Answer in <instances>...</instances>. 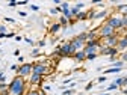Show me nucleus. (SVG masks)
Listing matches in <instances>:
<instances>
[{
    "label": "nucleus",
    "instance_id": "1",
    "mask_svg": "<svg viewBox=\"0 0 127 95\" xmlns=\"http://www.w3.org/2000/svg\"><path fill=\"white\" fill-rule=\"evenodd\" d=\"M26 88H27V83L24 78L20 75H15L12 78V82L9 83V95H24L27 92Z\"/></svg>",
    "mask_w": 127,
    "mask_h": 95
},
{
    "label": "nucleus",
    "instance_id": "2",
    "mask_svg": "<svg viewBox=\"0 0 127 95\" xmlns=\"http://www.w3.org/2000/svg\"><path fill=\"white\" fill-rule=\"evenodd\" d=\"M74 53H76V50L71 47V44H70V42H65V44L59 45L58 48L55 50V54H56V56H59V57H73V56H74Z\"/></svg>",
    "mask_w": 127,
    "mask_h": 95
},
{
    "label": "nucleus",
    "instance_id": "3",
    "mask_svg": "<svg viewBox=\"0 0 127 95\" xmlns=\"http://www.w3.org/2000/svg\"><path fill=\"white\" fill-rule=\"evenodd\" d=\"M114 35H117V30H115L114 27H110L107 23H103V24L98 27V38H100V39L114 36Z\"/></svg>",
    "mask_w": 127,
    "mask_h": 95
},
{
    "label": "nucleus",
    "instance_id": "4",
    "mask_svg": "<svg viewBox=\"0 0 127 95\" xmlns=\"http://www.w3.org/2000/svg\"><path fill=\"white\" fill-rule=\"evenodd\" d=\"M106 23H107L110 27H114L115 30H121V29H124V27H123V15H120V14L110 15V17L106 20Z\"/></svg>",
    "mask_w": 127,
    "mask_h": 95
},
{
    "label": "nucleus",
    "instance_id": "5",
    "mask_svg": "<svg viewBox=\"0 0 127 95\" xmlns=\"http://www.w3.org/2000/svg\"><path fill=\"white\" fill-rule=\"evenodd\" d=\"M100 47H101V41H100V39L88 41V42H86V45H85V48H83V51H85V54H86V56H88V54H94V53H98Z\"/></svg>",
    "mask_w": 127,
    "mask_h": 95
},
{
    "label": "nucleus",
    "instance_id": "6",
    "mask_svg": "<svg viewBox=\"0 0 127 95\" xmlns=\"http://www.w3.org/2000/svg\"><path fill=\"white\" fill-rule=\"evenodd\" d=\"M32 72L44 77V75H47L50 72V68L45 65V62H38V63H33V70H32Z\"/></svg>",
    "mask_w": 127,
    "mask_h": 95
},
{
    "label": "nucleus",
    "instance_id": "7",
    "mask_svg": "<svg viewBox=\"0 0 127 95\" xmlns=\"http://www.w3.org/2000/svg\"><path fill=\"white\" fill-rule=\"evenodd\" d=\"M32 70H33V63H23V65H20L18 67V71H17V75H20V77H23V78H26V77H30V74H32Z\"/></svg>",
    "mask_w": 127,
    "mask_h": 95
},
{
    "label": "nucleus",
    "instance_id": "8",
    "mask_svg": "<svg viewBox=\"0 0 127 95\" xmlns=\"http://www.w3.org/2000/svg\"><path fill=\"white\" fill-rule=\"evenodd\" d=\"M118 53H120V51H118L117 47H100V50H98V54L110 56V57H117Z\"/></svg>",
    "mask_w": 127,
    "mask_h": 95
},
{
    "label": "nucleus",
    "instance_id": "9",
    "mask_svg": "<svg viewBox=\"0 0 127 95\" xmlns=\"http://www.w3.org/2000/svg\"><path fill=\"white\" fill-rule=\"evenodd\" d=\"M118 39H120L118 35H114V36H109V38L100 39V41H101V47H117Z\"/></svg>",
    "mask_w": 127,
    "mask_h": 95
},
{
    "label": "nucleus",
    "instance_id": "10",
    "mask_svg": "<svg viewBox=\"0 0 127 95\" xmlns=\"http://www.w3.org/2000/svg\"><path fill=\"white\" fill-rule=\"evenodd\" d=\"M70 44H71V47L76 50V51H82L83 48H85V42L83 41H80V39H77V38H73L71 41H70Z\"/></svg>",
    "mask_w": 127,
    "mask_h": 95
},
{
    "label": "nucleus",
    "instance_id": "11",
    "mask_svg": "<svg viewBox=\"0 0 127 95\" xmlns=\"http://www.w3.org/2000/svg\"><path fill=\"white\" fill-rule=\"evenodd\" d=\"M117 48H118V51H120V53L127 51V35H124V36H121V38L118 39Z\"/></svg>",
    "mask_w": 127,
    "mask_h": 95
},
{
    "label": "nucleus",
    "instance_id": "12",
    "mask_svg": "<svg viewBox=\"0 0 127 95\" xmlns=\"http://www.w3.org/2000/svg\"><path fill=\"white\" fill-rule=\"evenodd\" d=\"M42 78H44V77H41V75H38V74H33V72H32L30 77H29V85H30V86H38V85L42 82Z\"/></svg>",
    "mask_w": 127,
    "mask_h": 95
},
{
    "label": "nucleus",
    "instance_id": "13",
    "mask_svg": "<svg viewBox=\"0 0 127 95\" xmlns=\"http://www.w3.org/2000/svg\"><path fill=\"white\" fill-rule=\"evenodd\" d=\"M73 59H74L76 62H83V60H86V54H85L83 50H82V51H76L74 56H73Z\"/></svg>",
    "mask_w": 127,
    "mask_h": 95
},
{
    "label": "nucleus",
    "instance_id": "14",
    "mask_svg": "<svg viewBox=\"0 0 127 95\" xmlns=\"http://www.w3.org/2000/svg\"><path fill=\"white\" fill-rule=\"evenodd\" d=\"M61 29H62V26L59 24V21H58V23H53V24L50 26V29H49V33H50V35H55V33H58Z\"/></svg>",
    "mask_w": 127,
    "mask_h": 95
},
{
    "label": "nucleus",
    "instance_id": "15",
    "mask_svg": "<svg viewBox=\"0 0 127 95\" xmlns=\"http://www.w3.org/2000/svg\"><path fill=\"white\" fill-rule=\"evenodd\" d=\"M88 41H95V39H98V29L97 30H91L88 32Z\"/></svg>",
    "mask_w": 127,
    "mask_h": 95
},
{
    "label": "nucleus",
    "instance_id": "16",
    "mask_svg": "<svg viewBox=\"0 0 127 95\" xmlns=\"http://www.w3.org/2000/svg\"><path fill=\"white\" fill-rule=\"evenodd\" d=\"M0 95H9V85L0 83Z\"/></svg>",
    "mask_w": 127,
    "mask_h": 95
},
{
    "label": "nucleus",
    "instance_id": "17",
    "mask_svg": "<svg viewBox=\"0 0 127 95\" xmlns=\"http://www.w3.org/2000/svg\"><path fill=\"white\" fill-rule=\"evenodd\" d=\"M86 18H88V14H86L85 11H80V12L76 15V21H77V20H86Z\"/></svg>",
    "mask_w": 127,
    "mask_h": 95
},
{
    "label": "nucleus",
    "instance_id": "18",
    "mask_svg": "<svg viewBox=\"0 0 127 95\" xmlns=\"http://www.w3.org/2000/svg\"><path fill=\"white\" fill-rule=\"evenodd\" d=\"M68 23H70V21H68V20H67L65 17H64V15H61V17H59V24H61V26H62L64 29H65V27L68 26Z\"/></svg>",
    "mask_w": 127,
    "mask_h": 95
},
{
    "label": "nucleus",
    "instance_id": "19",
    "mask_svg": "<svg viewBox=\"0 0 127 95\" xmlns=\"http://www.w3.org/2000/svg\"><path fill=\"white\" fill-rule=\"evenodd\" d=\"M120 71H121V68H114V67H112V68H107V70L103 71V72H104V75H106V74H117V72H120Z\"/></svg>",
    "mask_w": 127,
    "mask_h": 95
},
{
    "label": "nucleus",
    "instance_id": "20",
    "mask_svg": "<svg viewBox=\"0 0 127 95\" xmlns=\"http://www.w3.org/2000/svg\"><path fill=\"white\" fill-rule=\"evenodd\" d=\"M106 15H107V11H100V12H95L94 18H95V20H98V18H104Z\"/></svg>",
    "mask_w": 127,
    "mask_h": 95
},
{
    "label": "nucleus",
    "instance_id": "21",
    "mask_svg": "<svg viewBox=\"0 0 127 95\" xmlns=\"http://www.w3.org/2000/svg\"><path fill=\"white\" fill-rule=\"evenodd\" d=\"M76 38H77V39H80V41H83L85 44L88 42V35H86V32H82V33H79Z\"/></svg>",
    "mask_w": 127,
    "mask_h": 95
},
{
    "label": "nucleus",
    "instance_id": "22",
    "mask_svg": "<svg viewBox=\"0 0 127 95\" xmlns=\"http://www.w3.org/2000/svg\"><path fill=\"white\" fill-rule=\"evenodd\" d=\"M112 67L114 68H123L124 67V62L120 59V60H115V62H112Z\"/></svg>",
    "mask_w": 127,
    "mask_h": 95
},
{
    "label": "nucleus",
    "instance_id": "23",
    "mask_svg": "<svg viewBox=\"0 0 127 95\" xmlns=\"http://www.w3.org/2000/svg\"><path fill=\"white\" fill-rule=\"evenodd\" d=\"M24 95H38V91L35 89V86H30V89H29Z\"/></svg>",
    "mask_w": 127,
    "mask_h": 95
},
{
    "label": "nucleus",
    "instance_id": "24",
    "mask_svg": "<svg viewBox=\"0 0 127 95\" xmlns=\"http://www.w3.org/2000/svg\"><path fill=\"white\" fill-rule=\"evenodd\" d=\"M59 12L62 14V8H61V6H56V8L50 9V14H52V15H55V14H59Z\"/></svg>",
    "mask_w": 127,
    "mask_h": 95
},
{
    "label": "nucleus",
    "instance_id": "25",
    "mask_svg": "<svg viewBox=\"0 0 127 95\" xmlns=\"http://www.w3.org/2000/svg\"><path fill=\"white\" fill-rule=\"evenodd\" d=\"M98 56H100L98 53H94V54H88V56H86V60H95V59H97Z\"/></svg>",
    "mask_w": 127,
    "mask_h": 95
},
{
    "label": "nucleus",
    "instance_id": "26",
    "mask_svg": "<svg viewBox=\"0 0 127 95\" xmlns=\"http://www.w3.org/2000/svg\"><path fill=\"white\" fill-rule=\"evenodd\" d=\"M123 80H124V77H118V78H117V80H115L114 83H115L118 88H121V86H123Z\"/></svg>",
    "mask_w": 127,
    "mask_h": 95
},
{
    "label": "nucleus",
    "instance_id": "27",
    "mask_svg": "<svg viewBox=\"0 0 127 95\" xmlns=\"http://www.w3.org/2000/svg\"><path fill=\"white\" fill-rule=\"evenodd\" d=\"M71 9V14H73V17L76 18V15L79 14V12H80V9H79V8H76V6H73V8H70Z\"/></svg>",
    "mask_w": 127,
    "mask_h": 95
},
{
    "label": "nucleus",
    "instance_id": "28",
    "mask_svg": "<svg viewBox=\"0 0 127 95\" xmlns=\"http://www.w3.org/2000/svg\"><path fill=\"white\" fill-rule=\"evenodd\" d=\"M121 60H123L124 63L127 62V51H123V53H121Z\"/></svg>",
    "mask_w": 127,
    "mask_h": 95
},
{
    "label": "nucleus",
    "instance_id": "29",
    "mask_svg": "<svg viewBox=\"0 0 127 95\" xmlns=\"http://www.w3.org/2000/svg\"><path fill=\"white\" fill-rule=\"evenodd\" d=\"M115 89H118V86H117L115 83H112V85H109V86H107V91H115Z\"/></svg>",
    "mask_w": 127,
    "mask_h": 95
},
{
    "label": "nucleus",
    "instance_id": "30",
    "mask_svg": "<svg viewBox=\"0 0 127 95\" xmlns=\"http://www.w3.org/2000/svg\"><path fill=\"white\" fill-rule=\"evenodd\" d=\"M74 94V91L73 89H67V91H64V94L62 95H73Z\"/></svg>",
    "mask_w": 127,
    "mask_h": 95
},
{
    "label": "nucleus",
    "instance_id": "31",
    "mask_svg": "<svg viewBox=\"0 0 127 95\" xmlns=\"http://www.w3.org/2000/svg\"><path fill=\"white\" fill-rule=\"evenodd\" d=\"M61 8H62V9H68V8H70V5H68L67 2H62V3H61Z\"/></svg>",
    "mask_w": 127,
    "mask_h": 95
},
{
    "label": "nucleus",
    "instance_id": "32",
    "mask_svg": "<svg viewBox=\"0 0 127 95\" xmlns=\"http://www.w3.org/2000/svg\"><path fill=\"white\" fill-rule=\"evenodd\" d=\"M32 56H39V48H33V50H32Z\"/></svg>",
    "mask_w": 127,
    "mask_h": 95
},
{
    "label": "nucleus",
    "instance_id": "33",
    "mask_svg": "<svg viewBox=\"0 0 127 95\" xmlns=\"http://www.w3.org/2000/svg\"><path fill=\"white\" fill-rule=\"evenodd\" d=\"M74 6H76V8H79V9H80V11H82V8L85 6V3H82V2H79V3H76Z\"/></svg>",
    "mask_w": 127,
    "mask_h": 95
},
{
    "label": "nucleus",
    "instance_id": "34",
    "mask_svg": "<svg viewBox=\"0 0 127 95\" xmlns=\"http://www.w3.org/2000/svg\"><path fill=\"white\" fill-rule=\"evenodd\" d=\"M0 33H6V27L3 24H0Z\"/></svg>",
    "mask_w": 127,
    "mask_h": 95
},
{
    "label": "nucleus",
    "instance_id": "35",
    "mask_svg": "<svg viewBox=\"0 0 127 95\" xmlns=\"http://www.w3.org/2000/svg\"><path fill=\"white\" fill-rule=\"evenodd\" d=\"M92 86H94V83L91 82V83H88V85H86V88H85V89H86V91H91V89H92Z\"/></svg>",
    "mask_w": 127,
    "mask_h": 95
},
{
    "label": "nucleus",
    "instance_id": "36",
    "mask_svg": "<svg viewBox=\"0 0 127 95\" xmlns=\"http://www.w3.org/2000/svg\"><path fill=\"white\" fill-rule=\"evenodd\" d=\"M30 9H32V11H35V12H36V11H39V8H38L36 5H30Z\"/></svg>",
    "mask_w": 127,
    "mask_h": 95
},
{
    "label": "nucleus",
    "instance_id": "37",
    "mask_svg": "<svg viewBox=\"0 0 127 95\" xmlns=\"http://www.w3.org/2000/svg\"><path fill=\"white\" fill-rule=\"evenodd\" d=\"M98 82H100V83L106 82V75H101V77H98Z\"/></svg>",
    "mask_w": 127,
    "mask_h": 95
},
{
    "label": "nucleus",
    "instance_id": "38",
    "mask_svg": "<svg viewBox=\"0 0 127 95\" xmlns=\"http://www.w3.org/2000/svg\"><path fill=\"white\" fill-rule=\"evenodd\" d=\"M5 21H8V23H15V20H14V18H9V17H6Z\"/></svg>",
    "mask_w": 127,
    "mask_h": 95
},
{
    "label": "nucleus",
    "instance_id": "39",
    "mask_svg": "<svg viewBox=\"0 0 127 95\" xmlns=\"http://www.w3.org/2000/svg\"><path fill=\"white\" fill-rule=\"evenodd\" d=\"M38 47H45V41H44V39L39 41V42H38Z\"/></svg>",
    "mask_w": 127,
    "mask_h": 95
},
{
    "label": "nucleus",
    "instance_id": "40",
    "mask_svg": "<svg viewBox=\"0 0 127 95\" xmlns=\"http://www.w3.org/2000/svg\"><path fill=\"white\" fill-rule=\"evenodd\" d=\"M8 5H9L11 8H14V6H17V2H14V0H12V2H9Z\"/></svg>",
    "mask_w": 127,
    "mask_h": 95
},
{
    "label": "nucleus",
    "instance_id": "41",
    "mask_svg": "<svg viewBox=\"0 0 127 95\" xmlns=\"http://www.w3.org/2000/svg\"><path fill=\"white\" fill-rule=\"evenodd\" d=\"M11 70L12 71H18V65H11Z\"/></svg>",
    "mask_w": 127,
    "mask_h": 95
},
{
    "label": "nucleus",
    "instance_id": "42",
    "mask_svg": "<svg viewBox=\"0 0 127 95\" xmlns=\"http://www.w3.org/2000/svg\"><path fill=\"white\" fill-rule=\"evenodd\" d=\"M6 38H15V33H12V32L11 33H6Z\"/></svg>",
    "mask_w": 127,
    "mask_h": 95
},
{
    "label": "nucleus",
    "instance_id": "43",
    "mask_svg": "<svg viewBox=\"0 0 127 95\" xmlns=\"http://www.w3.org/2000/svg\"><path fill=\"white\" fill-rule=\"evenodd\" d=\"M26 42H27V44H30V45H33V41H32L30 38H26Z\"/></svg>",
    "mask_w": 127,
    "mask_h": 95
},
{
    "label": "nucleus",
    "instance_id": "44",
    "mask_svg": "<svg viewBox=\"0 0 127 95\" xmlns=\"http://www.w3.org/2000/svg\"><path fill=\"white\" fill-rule=\"evenodd\" d=\"M18 62L23 65V63H24V57H23V56H20V57H18Z\"/></svg>",
    "mask_w": 127,
    "mask_h": 95
},
{
    "label": "nucleus",
    "instance_id": "45",
    "mask_svg": "<svg viewBox=\"0 0 127 95\" xmlns=\"http://www.w3.org/2000/svg\"><path fill=\"white\" fill-rule=\"evenodd\" d=\"M38 95H47V94H45V91H42V89H39V91H38Z\"/></svg>",
    "mask_w": 127,
    "mask_h": 95
},
{
    "label": "nucleus",
    "instance_id": "46",
    "mask_svg": "<svg viewBox=\"0 0 127 95\" xmlns=\"http://www.w3.org/2000/svg\"><path fill=\"white\" fill-rule=\"evenodd\" d=\"M18 14H20V15H21V17H26V15H27V14H26V12H24V11H18Z\"/></svg>",
    "mask_w": 127,
    "mask_h": 95
},
{
    "label": "nucleus",
    "instance_id": "47",
    "mask_svg": "<svg viewBox=\"0 0 127 95\" xmlns=\"http://www.w3.org/2000/svg\"><path fill=\"white\" fill-rule=\"evenodd\" d=\"M2 38H6V33H0V39Z\"/></svg>",
    "mask_w": 127,
    "mask_h": 95
}]
</instances>
